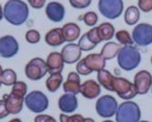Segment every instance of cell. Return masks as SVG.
I'll return each instance as SVG.
<instances>
[{
    "label": "cell",
    "mask_w": 152,
    "mask_h": 122,
    "mask_svg": "<svg viewBox=\"0 0 152 122\" xmlns=\"http://www.w3.org/2000/svg\"><path fill=\"white\" fill-rule=\"evenodd\" d=\"M34 122H57V120L52 116L43 114V115L37 116L34 119Z\"/></svg>",
    "instance_id": "cell-38"
},
{
    "label": "cell",
    "mask_w": 152,
    "mask_h": 122,
    "mask_svg": "<svg viewBox=\"0 0 152 122\" xmlns=\"http://www.w3.org/2000/svg\"><path fill=\"white\" fill-rule=\"evenodd\" d=\"M80 77L77 72H70L67 75L66 81L63 84V89L66 93L77 95L80 93Z\"/></svg>",
    "instance_id": "cell-18"
},
{
    "label": "cell",
    "mask_w": 152,
    "mask_h": 122,
    "mask_svg": "<svg viewBox=\"0 0 152 122\" xmlns=\"http://www.w3.org/2000/svg\"><path fill=\"white\" fill-rule=\"evenodd\" d=\"M19 49V45L17 39L10 36H4L0 37V57L9 58L16 56Z\"/></svg>",
    "instance_id": "cell-10"
},
{
    "label": "cell",
    "mask_w": 152,
    "mask_h": 122,
    "mask_svg": "<svg viewBox=\"0 0 152 122\" xmlns=\"http://www.w3.org/2000/svg\"><path fill=\"white\" fill-rule=\"evenodd\" d=\"M2 72H3V69H2V66H0V76L2 75Z\"/></svg>",
    "instance_id": "cell-44"
},
{
    "label": "cell",
    "mask_w": 152,
    "mask_h": 122,
    "mask_svg": "<svg viewBox=\"0 0 152 122\" xmlns=\"http://www.w3.org/2000/svg\"><path fill=\"white\" fill-rule=\"evenodd\" d=\"M9 122H22V121H21V119H19V118H13V119H11Z\"/></svg>",
    "instance_id": "cell-42"
},
{
    "label": "cell",
    "mask_w": 152,
    "mask_h": 122,
    "mask_svg": "<svg viewBox=\"0 0 152 122\" xmlns=\"http://www.w3.org/2000/svg\"><path fill=\"white\" fill-rule=\"evenodd\" d=\"M25 103L27 108L34 113L44 112L48 107V99L46 95L39 90H34L25 97Z\"/></svg>",
    "instance_id": "cell-4"
},
{
    "label": "cell",
    "mask_w": 152,
    "mask_h": 122,
    "mask_svg": "<svg viewBox=\"0 0 152 122\" xmlns=\"http://www.w3.org/2000/svg\"><path fill=\"white\" fill-rule=\"evenodd\" d=\"M46 0H28V4L36 9H40L45 6Z\"/></svg>",
    "instance_id": "cell-39"
},
{
    "label": "cell",
    "mask_w": 152,
    "mask_h": 122,
    "mask_svg": "<svg viewBox=\"0 0 152 122\" xmlns=\"http://www.w3.org/2000/svg\"><path fill=\"white\" fill-rule=\"evenodd\" d=\"M26 40L30 44H37L40 40V34L37 30L31 29L26 33Z\"/></svg>",
    "instance_id": "cell-33"
},
{
    "label": "cell",
    "mask_w": 152,
    "mask_h": 122,
    "mask_svg": "<svg viewBox=\"0 0 152 122\" xmlns=\"http://www.w3.org/2000/svg\"><path fill=\"white\" fill-rule=\"evenodd\" d=\"M98 33L101 41H107V40L111 39L115 36V28L112 24L105 22L98 26Z\"/></svg>",
    "instance_id": "cell-24"
},
{
    "label": "cell",
    "mask_w": 152,
    "mask_h": 122,
    "mask_svg": "<svg viewBox=\"0 0 152 122\" xmlns=\"http://www.w3.org/2000/svg\"><path fill=\"white\" fill-rule=\"evenodd\" d=\"M27 91V86L23 81H17V82L12 86L11 93L18 95V96L25 98Z\"/></svg>",
    "instance_id": "cell-29"
},
{
    "label": "cell",
    "mask_w": 152,
    "mask_h": 122,
    "mask_svg": "<svg viewBox=\"0 0 152 122\" xmlns=\"http://www.w3.org/2000/svg\"><path fill=\"white\" fill-rule=\"evenodd\" d=\"M102 122H114V121H112V120H104Z\"/></svg>",
    "instance_id": "cell-45"
},
{
    "label": "cell",
    "mask_w": 152,
    "mask_h": 122,
    "mask_svg": "<svg viewBox=\"0 0 152 122\" xmlns=\"http://www.w3.org/2000/svg\"><path fill=\"white\" fill-rule=\"evenodd\" d=\"M3 100L5 101L6 107L9 114H18L23 108V102L25 101V98L10 93L8 95H4Z\"/></svg>",
    "instance_id": "cell-13"
},
{
    "label": "cell",
    "mask_w": 152,
    "mask_h": 122,
    "mask_svg": "<svg viewBox=\"0 0 152 122\" xmlns=\"http://www.w3.org/2000/svg\"><path fill=\"white\" fill-rule=\"evenodd\" d=\"M47 66L48 73L51 74H58L63 71L64 69V60L62 58L61 53L58 52H52L50 53L47 58Z\"/></svg>",
    "instance_id": "cell-15"
},
{
    "label": "cell",
    "mask_w": 152,
    "mask_h": 122,
    "mask_svg": "<svg viewBox=\"0 0 152 122\" xmlns=\"http://www.w3.org/2000/svg\"><path fill=\"white\" fill-rule=\"evenodd\" d=\"M133 84L139 95L147 94L152 87V75L147 70L137 72L134 77Z\"/></svg>",
    "instance_id": "cell-11"
},
{
    "label": "cell",
    "mask_w": 152,
    "mask_h": 122,
    "mask_svg": "<svg viewBox=\"0 0 152 122\" xmlns=\"http://www.w3.org/2000/svg\"><path fill=\"white\" fill-rule=\"evenodd\" d=\"M120 48V46L115 42H107L102 47L100 54L106 60H110L118 56Z\"/></svg>",
    "instance_id": "cell-22"
},
{
    "label": "cell",
    "mask_w": 152,
    "mask_h": 122,
    "mask_svg": "<svg viewBox=\"0 0 152 122\" xmlns=\"http://www.w3.org/2000/svg\"><path fill=\"white\" fill-rule=\"evenodd\" d=\"M80 93L88 99H94L100 95L101 88L99 83H96L95 80L89 79L80 86Z\"/></svg>",
    "instance_id": "cell-16"
},
{
    "label": "cell",
    "mask_w": 152,
    "mask_h": 122,
    "mask_svg": "<svg viewBox=\"0 0 152 122\" xmlns=\"http://www.w3.org/2000/svg\"><path fill=\"white\" fill-rule=\"evenodd\" d=\"M1 85H2V82H1V80H0V87H1Z\"/></svg>",
    "instance_id": "cell-47"
},
{
    "label": "cell",
    "mask_w": 152,
    "mask_h": 122,
    "mask_svg": "<svg viewBox=\"0 0 152 122\" xmlns=\"http://www.w3.org/2000/svg\"><path fill=\"white\" fill-rule=\"evenodd\" d=\"M139 122H149V121H147V120H141V121H140V120Z\"/></svg>",
    "instance_id": "cell-46"
},
{
    "label": "cell",
    "mask_w": 152,
    "mask_h": 122,
    "mask_svg": "<svg viewBox=\"0 0 152 122\" xmlns=\"http://www.w3.org/2000/svg\"><path fill=\"white\" fill-rule=\"evenodd\" d=\"M116 39L123 45V46H129L133 44L132 37L127 30H119L116 33Z\"/></svg>",
    "instance_id": "cell-28"
},
{
    "label": "cell",
    "mask_w": 152,
    "mask_h": 122,
    "mask_svg": "<svg viewBox=\"0 0 152 122\" xmlns=\"http://www.w3.org/2000/svg\"><path fill=\"white\" fill-rule=\"evenodd\" d=\"M99 17L93 11L87 12L86 14L83 17V21L85 22V24L88 26H94L96 23H98Z\"/></svg>",
    "instance_id": "cell-31"
},
{
    "label": "cell",
    "mask_w": 152,
    "mask_h": 122,
    "mask_svg": "<svg viewBox=\"0 0 152 122\" xmlns=\"http://www.w3.org/2000/svg\"><path fill=\"white\" fill-rule=\"evenodd\" d=\"M137 6H139V9L148 13L152 11V0H139L137 1Z\"/></svg>",
    "instance_id": "cell-37"
},
{
    "label": "cell",
    "mask_w": 152,
    "mask_h": 122,
    "mask_svg": "<svg viewBox=\"0 0 152 122\" xmlns=\"http://www.w3.org/2000/svg\"><path fill=\"white\" fill-rule=\"evenodd\" d=\"M60 122H85V118L79 114H74L72 116H67L63 113L59 116Z\"/></svg>",
    "instance_id": "cell-32"
},
{
    "label": "cell",
    "mask_w": 152,
    "mask_h": 122,
    "mask_svg": "<svg viewBox=\"0 0 152 122\" xmlns=\"http://www.w3.org/2000/svg\"><path fill=\"white\" fill-rule=\"evenodd\" d=\"M3 16H4V13H3V9H2V6L0 5V20L3 18Z\"/></svg>",
    "instance_id": "cell-41"
},
{
    "label": "cell",
    "mask_w": 152,
    "mask_h": 122,
    "mask_svg": "<svg viewBox=\"0 0 152 122\" xmlns=\"http://www.w3.org/2000/svg\"><path fill=\"white\" fill-rule=\"evenodd\" d=\"M151 92H152V89H151Z\"/></svg>",
    "instance_id": "cell-49"
},
{
    "label": "cell",
    "mask_w": 152,
    "mask_h": 122,
    "mask_svg": "<svg viewBox=\"0 0 152 122\" xmlns=\"http://www.w3.org/2000/svg\"><path fill=\"white\" fill-rule=\"evenodd\" d=\"M9 115V112L7 111L5 101L3 99H0V119L5 118Z\"/></svg>",
    "instance_id": "cell-40"
},
{
    "label": "cell",
    "mask_w": 152,
    "mask_h": 122,
    "mask_svg": "<svg viewBox=\"0 0 152 122\" xmlns=\"http://www.w3.org/2000/svg\"><path fill=\"white\" fill-rule=\"evenodd\" d=\"M118 107L116 99L109 95H104L96 102V110L101 118H108L116 115Z\"/></svg>",
    "instance_id": "cell-6"
},
{
    "label": "cell",
    "mask_w": 152,
    "mask_h": 122,
    "mask_svg": "<svg viewBox=\"0 0 152 122\" xmlns=\"http://www.w3.org/2000/svg\"><path fill=\"white\" fill-rule=\"evenodd\" d=\"M63 60L66 64H74L80 60L82 50L77 44L70 43L65 46L61 50Z\"/></svg>",
    "instance_id": "cell-12"
},
{
    "label": "cell",
    "mask_w": 152,
    "mask_h": 122,
    "mask_svg": "<svg viewBox=\"0 0 152 122\" xmlns=\"http://www.w3.org/2000/svg\"><path fill=\"white\" fill-rule=\"evenodd\" d=\"M62 33L65 41L74 42L80 36V28L75 23H67L62 26Z\"/></svg>",
    "instance_id": "cell-20"
},
{
    "label": "cell",
    "mask_w": 152,
    "mask_h": 122,
    "mask_svg": "<svg viewBox=\"0 0 152 122\" xmlns=\"http://www.w3.org/2000/svg\"><path fill=\"white\" fill-rule=\"evenodd\" d=\"M45 40L48 45L50 47H58L65 42V39L62 33V28H57L48 31L45 37Z\"/></svg>",
    "instance_id": "cell-21"
},
{
    "label": "cell",
    "mask_w": 152,
    "mask_h": 122,
    "mask_svg": "<svg viewBox=\"0 0 152 122\" xmlns=\"http://www.w3.org/2000/svg\"><path fill=\"white\" fill-rule=\"evenodd\" d=\"M133 42L140 47H147L152 44V25L140 23L132 31Z\"/></svg>",
    "instance_id": "cell-9"
},
{
    "label": "cell",
    "mask_w": 152,
    "mask_h": 122,
    "mask_svg": "<svg viewBox=\"0 0 152 122\" xmlns=\"http://www.w3.org/2000/svg\"><path fill=\"white\" fill-rule=\"evenodd\" d=\"M151 64H152V57H151Z\"/></svg>",
    "instance_id": "cell-48"
},
{
    "label": "cell",
    "mask_w": 152,
    "mask_h": 122,
    "mask_svg": "<svg viewBox=\"0 0 152 122\" xmlns=\"http://www.w3.org/2000/svg\"><path fill=\"white\" fill-rule=\"evenodd\" d=\"M140 9L135 6H130L127 8L124 14V20L129 26L136 25L140 20Z\"/></svg>",
    "instance_id": "cell-25"
},
{
    "label": "cell",
    "mask_w": 152,
    "mask_h": 122,
    "mask_svg": "<svg viewBox=\"0 0 152 122\" xmlns=\"http://www.w3.org/2000/svg\"><path fill=\"white\" fill-rule=\"evenodd\" d=\"M46 15L53 22H61L65 17V7L58 2H50L46 7Z\"/></svg>",
    "instance_id": "cell-17"
},
{
    "label": "cell",
    "mask_w": 152,
    "mask_h": 122,
    "mask_svg": "<svg viewBox=\"0 0 152 122\" xmlns=\"http://www.w3.org/2000/svg\"><path fill=\"white\" fill-rule=\"evenodd\" d=\"M98 80L99 83L107 90L112 91V84L115 78V76H113L109 71L106 69H102L98 72Z\"/></svg>",
    "instance_id": "cell-23"
},
{
    "label": "cell",
    "mask_w": 152,
    "mask_h": 122,
    "mask_svg": "<svg viewBox=\"0 0 152 122\" xmlns=\"http://www.w3.org/2000/svg\"><path fill=\"white\" fill-rule=\"evenodd\" d=\"M112 91L116 92L120 99L126 100H129L135 98L137 94L133 83H131L129 80L126 78L119 77H115L114 78L112 84Z\"/></svg>",
    "instance_id": "cell-7"
},
{
    "label": "cell",
    "mask_w": 152,
    "mask_h": 122,
    "mask_svg": "<svg viewBox=\"0 0 152 122\" xmlns=\"http://www.w3.org/2000/svg\"><path fill=\"white\" fill-rule=\"evenodd\" d=\"M0 80L5 86H13L17 82V73L10 69H5L0 76Z\"/></svg>",
    "instance_id": "cell-27"
},
{
    "label": "cell",
    "mask_w": 152,
    "mask_h": 122,
    "mask_svg": "<svg viewBox=\"0 0 152 122\" xmlns=\"http://www.w3.org/2000/svg\"><path fill=\"white\" fill-rule=\"evenodd\" d=\"M91 1L92 0H69V3L74 8L84 9L91 4Z\"/></svg>",
    "instance_id": "cell-35"
},
{
    "label": "cell",
    "mask_w": 152,
    "mask_h": 122,
    "mask_svg": "<svg viewBox=\"0 0 152 122\" xmlns=\"http://www.w3.org/2000/svg\"><path fill=\"white\" fill-rule=\"evenodd\" d=\"M117 59L120 69L126 71H130L140 66L141 62V55L137 48L132 45L124 46L120 48Z\"/></svg>",
    "instance_id": "cell-2"
},
{
    "label": "cell",
    "mask_w": 152,
    "mask_h": 122,
    "mask_svg": "<svg viewBox=\"0 0 152 122\" xmlns=\"http://www.w3.org/2000/svg\"><path fill=\"white\" fill-rule=\"evenodd\" d=\"M63 82V77L60 73L51 74L46 81V86L49 92H56Z\"/></svg>",
    "instance_id": "cell-26"
},
{
    "label": "cell",
    "mask_w": 152,
    "mask_h": 122,
    "mask_svg": "<svg viewBox=\"0 0 152 122\" xmlns=\"http://www.w3.org/2000/svg\"><path fill=\"white\" fill-rule=\"evenodd\" d=\"M85 64L88 69L93 71H100L104 69L106 66V59L101 56V54H89L85 58Z\"/></svg>",
    "instance_id": "cell-19"
},
{
    "label": "cell",
    "mask_w": 152,
    "mask_h": 122,
    "mask_svg": "<svg viewBox=\"0 0 152 122\" xmlns=\"http://www.w3.org/2000/svg\"><path fill=\"white\" fill-rule=\"evenodd\" d=\"M77 106L78 102L76 95L70 93H66L62 95L58 99V107L65 114L74 112L77 108Z\"/></svg>",
    "instance_id": "cell-14"
},
{
    "label": "cell",
    "mask_w": 152,
    "mask_h": 122,
    "mask_svg": "<svg viewBox=\"0 0 152 122\" xmlns=\"http://www.w3.org/2000/svg\"><path fill=\"white\" fill-rule=\"evenodd\" d=\"M100 14L108 19H116L121 16L124 10L123 0H99Z\"/></svg>",
    "instance_id": "cell-5"
},
{
    "label": "cell",
    "mask_w": 152,
    "mask_h": 122,
    "mask_svg": "<svg viewBox=\"0 0 152 122\" xmlns=\"http://www.w3.org/2000/svg\"><path fill=\"white\" fill-rule=\"evenodd\" d=\"M4 18L14 26H20L24 24L29 15V9L27 5L21 0H8L4 9Z\"/></svg>",
    "instance_id": "cell-1"
},
{
    "label": "cell",
    "mask_w": 152,
    "mask_h": 122,
    "mask_svg": "<svg viewBox=\"0 0 152 122\" xmlns=\"http://www.w3.org/2000/svg\"><path fill=\"white\" fill-rule=\"evenodd\" d=\"M87 35H88V37L89 38L90 41L92 43H94L95 45H98L101 42V39L98 33V28H91L88 32H87Z\"/></svg>",
    "instance_id": "cell-36"
},
{
    "label": "cell",
    "mask_w": 152,
    "mask_h": 122,
    "mask_svg": "<svg viewBox=\"0 0 152 122\" xmlns=\"http://www.w3.org/2000/svg\"><path fill=\"white\" fill-rule=\"evenodd\" d=\"M76 69H77V73L78 75H82V76H87V75H89V74L92 73V71L86 66L84 58L79 60L77 62V66H76Z\"/></svg>",
    "instance_id": "cell-34"
},
{
    "label": "cell",
    "mask_w": 152,
    "mask_h": 122,
    "mask_svg": "<svg viewBox=\"0 0 152 122\" xmlns=\"http://www.w3.org/2000/svg\"><path fill=\"white\" fill-rule=\"evenodd\" d=\"M25 73L30 80H40L48 73L46 61L40 58L31 59L25 67Z\"/></svg>",
    "instance_id": "cell-8"
},
{
    "label": "cell",
    "mask_w": 152,
    "mask_h": 122,
    "mask_svg": "<svg viewBox=\"0 0 152 122\" xmlns=\"http://www.w3.org/2000/svg\"><path fill=\"white\" fill-rule=\"evenodd\" d=\"M141 117L140 108L136 102L121 103L116 112V122H139Z\"/></svg>",
    "instance_id": "cell-3"
},
{
    "label": "cell",
    "mask_w": 152,
    "mask_h": 122,
    "mask_svg": "<svg viewBox=\"0 0 152 122\" xmlns=\"http://www.w3.org/2000/svg\"><path fill=\"white\" fill-rule=\"evenodd\" d=\"M85 122H95V121L91 118H85Z\"/></svg>",
    "instance_id": "cell-43"
},
{
    "label": "cell",
    "mask_w": 152,
    "mask_h": 122,
    "mask_svg": "<svg viewBox=\"0 0 152 122\" xmlns=\"http://www.w3.org/2000/svg\"><path fill=\"white\" fill-rule=\"evenodd\" d=\"M79 47L81 48L82 51H90L92 50L94 47H96V45H95L94 43H92L89 38L88 37V35L87 33L83 35L80 38H79V41H78V44Z\"/></svg>",
    "instance_id": "cell-30"
}]
</instances>
